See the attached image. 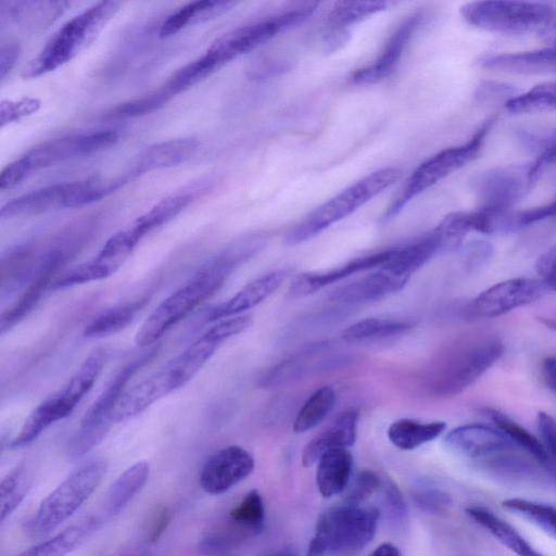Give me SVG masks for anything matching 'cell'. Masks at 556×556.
<instances>
[{
    "mask_svg": "<svg viewBox=\"0 0 556 556\" xmlns=\"http://www.w3.org/2000/svg\"><path fill=\"white\" fill-rule=\"evenodd\" d=\"M503 351V341L495 333L477 331L460 337L434 361L428 378L430 393L438 397L458 395L485 374Z\"/></svg>",
    "mask_w": 556,
    "mask_h": 556,
    "instance_id": "cell-1",
    "label": "cell"
},
{
    "mask_svg": "<svg viewBox=\"0 0 556 556\" xmlns=\"http://www.w3.org/2000/svg\"><path fill=\"white\" fill-rule=\"evenodd\" d=\"M232 271L215 256L211 257L151 312L136 333V344L146 348L157 342L200 303L215 294Z\"/></svg>",
    "mask_w": 556,
    "mask_h": 556,
    "instance_id": "cell-2",
    "label": "cell"
},
{
    "mask_svg": "<svg viewBox=\"0 0 556 556\" xmlns=\"http://www.w3.org/2000/svg\"><path fill=\"white\" fill-rule=\"evenodd\" d=\"M464 21L475 27L505 35H532L556 42V9L530 1H476L460 8Z\"/></svg>",
    "mask_w": 556,
    "mask_h": 556,
    "instance_id": "cell-3",
    "label": "cell"
},
{
    "mask_svg": "<svg viewBox=\"0 0 556 556\" xmlns=\"http://www.w3.org/2000/svg\"><path fill=\"white\" fill-rule=\"evenodd\" d=\"M379 510L372 506L342 504L325 510L317 519L306 556L355 554L375 536Z\"/></svg>",
    "mask_w": 556,
    "mask_h": 556,
    "instance_id": "cell-4",
    "label": "cell"
},
{
    "mask_svg": "<svg viewBox=\"0 0 556 556\" xmlns=\"http://www.w3.org/2000/svg\"><path fill=\"white\" fill-rule=\"evenodd\" d=\"M105 359L104 349H96L90 353L60 389L48 395L29 413L20 432L12 440L11 447L21 448L30 444L51 425L70 416L91 390Z\"/></svg>",
    "mask_w": 556,
    "mask_h": 556,
    "instance_id": "cell-5",
    "label": "cell"
},
{
    "mask_svg": "<svg viewBox=\"0 0 556 556\" xmlns=\"http://www.w3.org/2000/svg\"><path fill=\"white\" fill-rule=\"evenodd\" d=\"M119 8L121 2L101 1L71 18L29 62L23 76L38 77L72 60L97 38Z\"/></svg>",
    "mask_w": 556,
    "mask_h": 556,
    "instance_id": "cell-6",
    "label": "cell"
},
{
    "mask_svg": "<svg viewBox=\"0 0 556 556\" xmlns=\"http://www.w3.org/2000/svg\"><path fill=\"white\" fill-rule=\"evenodd\" d=\"M400 176L401 172L395 167L381 168L365 176L316 207L298 223L287 233V243L298 244L312 239L381 193Z\"/></svg>",
    "mask_w": 556,
    "mask_h": 556,
    "instance_id": "cell-7",
    "label": "cell"
},
{
    "mask_svg": "<svg viewBox=\"0 0 556 556\" xmlns=\"http://www.w3.org/2000/svg\"><path fill=\"white\" fill-rule=\"evenodd\" d=\"M106 471L108 463L101 458L74 470L41 501L28 523L31 534L46 535L67 520L91 496Z\"/></svg>",
    "mask_w": 556,
    "mask_h": 556,
    "instance_id": "cell-8",
    "label": "cell"
},
{
    "mask_svg": "<svg viewBox=\"0 0 556 556\" xmlns=\"http://www.w3.org/2000/svg\"><path fill=\"white\" fill-rule=\"evenodd\" d=\"M122 180L97 177L50 185L20 195L0 210L1 218L28 217L50 211L79 207L98 201L118 188Z\"/></svg>",
    "mask_w": 556,
    "mask_h": 556,
    "instance_id": "cell-9",
    "label": "cell"
},
{
    "mask_svg": "<svg viewBox=\"0 0 556 556\" xmlns=\"http://www.w3.org/2000/svg\"><path fill=\"white\" fill-rule=\"evenodd\" d=\"M494 122V117L488 118L468 141L442 150L420 164L407 180L401 194L388 207L383 219L393 218L415 197L475 160Z\"/></svg>",
    "mask_w": 556,
    "mask_h": 556,
    "instance_id": "cell-10",
    "label": "cell"
},
{
    "mask_svg": "<svg viewBox=\"0 0 556 556\" xmlns=\"http://www.w3.org/2000/svg\"><path fill=\"white\" fill-rule=\"evenodd\" d=\"M318 2H304L263 21L232 29L218 37L206 50L222 67L232 59L266 42L278 33L301 24L317 9Z\"/></svg>",
    "mask_w": 556,
    "mask_h": 556,
    "instance_id": "cell-11",
    "label": "cell"
},
{
    "mask_svg": "<svg viewBox=\"0 0 556 556\" xmlns=\"http://www.w3.org/2000/svg\"><path fill=\"white\" fill-rule=\"evenodd\" d=\"M193 377L181 359L175 356L162 368L124 392L111 414L112 424L136 417L153 403L186 386Z\"/></svg>",
    "mask_w": 556,
    "mask_h": 556,
    "instance_id": "cell-12",
    "label": "cell"
},
{
    "mask_svg": "<svg viewBox=\"0 0 556 556\" xmlns=\"http://www.w3.org/2000/svg\"><path fill=\"white\" fill-rule=\"evenodd\" d=\"M141 239L130 226L117 231L106 240L92 258L56 276L50 289H64L112 276L125 263Z\"/></svg>",
    "mask_w": 556,
    "mask_h": 556,
    "instance_id": "cell-13",
    "label": "cell"
},
{
    "mask_svg": "<svg viewBox=\"0 0 556 556\" xmlns=\"http://www.w3.org/2000/svg\"><path fill=\"white\" fill-rule=\"evenodd\" d=\"M535 182L530 175V163L486 169L473 180V190L480 207L486 211H509Z\"/></svg>",
    "mask_w": 556,
    "mask_h": 556,
    "instance_id": "cell-14",
    "label": "cell"
},
{
    "mask_svg": "<svg viewBox=\"0 0 556 556\" xmlns=\"http://www.w3.org/2000/svg\"><path fill=\"white\" fill-rule=\"evenodd\" d=\"M546 287L536 279L513 278L497 282L479 293L465 307L468 319H485L504 315L540 299Z\"/></svg>",
    "mask_w": 556,
    "mask_h": 556,
    "instance_id": "cell-15",
    "label": "cell"
},
{
    "mask_svg": "<svg viewBox=\"0 0 556 556\" xmlns=\"http://www.w3.org/2000/svg\"><path fill=\"white\" fill-rule=\"evenodd\" d=\"M117 140L118 134L115 130L72 135L41 142L22 155V159L31 173L59 162L102 151Z\"/></svg>",
    "mask_w": 556,
    "mask_h": 556,
    "instance_id": "cell-16",
    "label": "cell"
},
{
    "mask_svg": "<svg viewBox=\"0 0 556 556\" xmlns=\"http://www.w3.org/2000/svg\"><path fill=\"white\" fill-rule=\"evenodd\" d=\"M70 245L62 243L51 248L40 260L28 285L17 301L0 316V333L3 334L21 323L39 303L46 290L50 289L56 273L72 254Z\"/></svg>",
    "mask_w": 556,
    "mask_h": 556,
    "instance_id": "cell-17",
    "label": "cell"
},
{
    "mask_svg": "<svg viewBox=\"0 0 556 556\" xmlns=\"http://www.w3.org/2000/svg\"><path fill=\"white\" fill-rule=\"evenodd\" d=\"M444 444L456 455L479 463L519 448L502 430L482 424L454 428L445 435Z\"/></svg>",
    "mask_w": 556,
    "mask_h": 556,
    "instance_id": "cell-18",
    "label": "cell"
},
{
    "mask_svg": "<svg viewBox=\"0 0 556 556\" xmlns=\"http://www.w3.org/2000/svg\"><path fill=\"white\" fill-rule=\"evenodd\" d=\"M253 469V456L239 445H229L207 458L201 469L199 482L204 492L217 495L244 480Z\"/></svg>",
    "mask_w": 556,
    "mask_h": 556,
    "instance_id": "cell-19",
    "label": "cell"
},
{
    "mask_svg": "<svg viewBox=\"0 0 556 556\" xmlns=\"http://www.w3.org/2000/svg\"><path fill=\"white\" fill-rule=\"evenodd\" d=\"M422 20L417 11L406 16L389 37L379 58L369 66L358 68L351 75L354 84H374L388 77L399 64L403 51Z\"/></svg>",
    "mask_w": 556,
    "mask_h": 556,
    "instance_id": "cell-20",
    "label": "cell"
},
{
    "mask_svg": "<svg viewBox=\"0 0 556 556\" xmlns=\"http://www.w3.org/2000/svg\"><path fill=\"white\" fill-rule=\"evenodd\" d=\"M156 353L157 349L152 348L143 353L140 357L128 362L121 369H118V371L108 382L97 400L86 410L81 418L80 427H111V414L126 391V384L142 366L149 363L156 355Z\"/></svg>",
    "mask_w": 556,
    "mask_h": 556,
    "instance_id": "cell-21",
    "label": "cell"
},
{
    "mask_svg": "<svg viewBox=\"0 0 556 556\" xmlns=\"http://www.w3.org/2000/svg\"><path fill=\"white\" fill-rule=\"evenodd\" d=\"M289 274L290 269L281 268L256 278L227 301L212 307L206 314V320L233 317L258 305L279 288Z\"/></svg>",
    "mask_w": 556,
    "mask_h": 556,
    "instance_id": "cell-22",
    "label": "cell"
},
{
    "mask_svg": "<svg viewBox=\"0 0 556 556\" xmlns=\"http://www.w3.org/2000/svg\"><path fill=\"white\" fill-rule=\"evenodd\" d=\"M391 250H386L356 257L326 271L301 274L290 285L289 294L296 299L307 296L357 271L380 267L389 258Z\"/></svg>",
    "mask_w": 556,
    "mask_h": 556,
    "instance_id": "cell-23",
    "label": "cell"
},
{
    "mask_svg": "<svg viewBox=\"0 0 556 556\" xmlns=\"http://www.w3.org/2000/svg\"><path fill=\"white\" fill-rule=\"evenodd\" d=\"M478 64L486 70L509 74H554L556 47L516 53L484 54L478 59Z\"/></svg>",
    "mask_w": 556,
    "mask_h": 556,
    "instance_id": "cell-24",
    "label": "cell"
},
{
    "mask_svg": "<svg viewBox=\"0 0 556 556\" xmlns=\"http://www.w3.org/2000/svg\"><path fill=\"white\" fill-rule=\"evenodd\" d=\"M408 279L399 277L382 267L358 280L333 290L330 299L342 303H363L378 300L404 288Z\"/></svg>",
    "mask_w": 556,
    "mask_h": 556,
    "instance_id": "cell-25",
    "label": "cell"
},
{
    "mask_svg": "<svg viewBox=\"0 0 556 556\" xmlns=\"http://www.w3.org/2000/svg\"><path fill=\"white\" fill-rule=\"evenodd\" d=\"M358 414L354 409L343 412L328 428L312 439L302 453V464L311 467L327 452L348 448L356 441Z\"/></svg>",
    "mask_w": 556,
    "mask_h": 556,
    "instance_id": "cell-26",
    "label": "cell"
},
{
    "mask_svg": "<svg viewBox=\"0 0 556 556\" xmlns=\"http://www.w3.org/2000/svg\"><path fill=\"white\" fill-rule=\"evenodd\" d=\"M440 250H444L443 240L438 229L434 228L415 243L401 249H392L389 258L380 267L399 277L409 279Z\"/></svg>",
    "mask_w": 556,
    "mask_h": 556,
    "instance_id": "cell-27",
    "label": "cell"
},
{
    "mask_svg": "<svg viewBox=\"0 0 556 556\" xmlns=\"http://www.w3.org/2000/svg\"><path fill=\"white\" fill-rule=\"evenodd\" d=\"M352 466L353 457L348 448L331 450L318 459L316 484L323 497H332L348 488Z\"/></svg>",
    "mask_w": 556,
    "mask_h": 556,
    "instance_id": "cell-28",
    "label": "cell"
},
{
    "mask_svg": "<svg viewBox=\"0 0 556 556\" xmlns=\"http://www.w3.org/2000/svg\"><path fill=\"white\" fill-rule=\"evenodd\" d=\"M149 473V464L140 460L125 469L111 483L103 502V513L108 518L114 517L125 509L143 488Z\"/></svg>",
    "mask_w": 556,
    "mask_h": 556,
    "instance_id": "cell-29",
    "label": "cell"
},
{
    "mask_svg": "<svg viewBox=\"0 0 556 556\" xmlns=\"http://www.w3.org/2000/svg\"><path fill=\"white\" fill-rule=\"evenodd\" d=\"M194 138H177L154 143L140 154L136 172L144 173L177 166L189 160L198 150Z\"/></svg>",
    "mask_w": 556,
    "mask_h": 556,
    "instance_id": "cell-30",
    "label": "cell"
},
{
    "mask_svg": "<svg viewBox=\"0 0 556 556\" xmlns=\"http://www.w3.org/2000/svg\"><path fill=\"white\" fill-rule=\"evenodd\" d=\"M466 514L501 544L518 556H543L513 526L482 506H469Z\"/></svg>",
    "mask_w": 556,
    "mask_h": 556,
    "instance_id": "cell-31",
    "label": "cell"
},
{
    "mask_svg": "<svg viewBox=\"0 0 556 556\" xmlns=\"http://www.w3.org/2000/svg\"><path fill=\"white\" fill-rule=\"evenodd\" d=\"M100 525L101 520L98 517H88L23 551L17 556H66L89 538Z\"/></svg>",
    "mask_w": 556,
    "mask_h": 556,
    "instance_id": "cell-32",
    "label": "cell"
},
{
    "mask_svg": "<svg viewBox=\"0 0 556 556\" xmlns=\"http://www.w3.org/2000/svg\"><path fill=\"white\" fill-rule=\"evenodd\" d=\"M445 422H422L410 418L394 420L388 428L390 442L400 450L410 451L438 438L445 429Z\"/></svg>",
    "mask_w": 556,
    "mask_h": 556,
    "instance_id": "cell-33",
    "label": "cell"
},
{
    "mask_svg": "<svg viewBox=\"0 0 556 556\" xmlns=\"http://www.w3.org/2000/svg\"><path fill=\"white\" fill-rule=\"evenodd\" d=\"M148 301L147 296L139 298L104 311L86 325L83 334L86 338H101L118 332L135 319Z\"/></svg>",
    "mask_w": 556,
    "mask_h": 556,
    "instance_id": "cell-34",
    "label": "cell"
},
{
    "mask_svg": "<svg viewBox=\"0 0 556 556\" xmlns=\"http://www.w3.org/2000/svg\"><path fill=\"white\" fill-rule=\"evenodd\" d=\"M193 191L177 192L165 197L148 212L132 222L130 227L143 238L153 229L166 224L177 216L193 200Z\"/></svg>",
    "mask_w": 556,
    "mask_h": 556,
    "instance_id": "cell-35",
    "label": "cell"
},
{
    "mask_svg": "<svg viewBox=\"0 0 556 556\" xmlns=\"http://www.w3.org/2000/svg\"><path fill=\"white\" fill-rule=\"evenodd\" d=\"M496 427L502 430L519 448L531 455L538 463L546 465L551 458L542 442L517 424L506 414L490 407L482 408Z\"/></svg>",
    "mask_w": 556,
    "mask_h": 556,
    "instance_id": "cell-36",
    "label": "cell"
},
{
    "mask_svg": "<svg viewBox=\"0 0 556 556\" xmlns=\"http://www.w3.org/2000/svg\"><path fill=\"white\" fill-rule=\"evenodd\" d=\"M523 144L535 152L530 163V175L534 182L546 172L556 167V127L542 131H521Z\"/></svg>",
    "mask_w": 556,
    "mask_h": 556,
    "instance_id": "cell-37",
    "label": "cell"
},
{
    "mask_svg": "<svg viewBox=\"0 0 556 556\" xmlns=\"http://www.w3.org/2000/svg\"><path fill=\"white\" fill-rule=\"evenodd\" d=\"M412 323L389 318H366L344 329L342 337L349 342H364L393 337L406 332Z\"/></svg>",
    "mask_w": 556,
    "mask_h": 556,
    "instance_id": "cell-38",
    "label": "cell"
},
{
    "mask_svg": "<svg viewBox=\"0 0 556 556\" xmlns=\"http://www.w3.org/2000/svg\"><path fill=\"white\" fill-rule=\"evenodd\" d=\"M336 392L331 387L316 390L302 405L293 421L295 433L306 432L318 426L332 410Z\"/></svg>",
    "mask_w": 556,
    "mask_h": 556,
    "instance_id": "cell-39",
    "label": "cell"
},
{
    "mask_svg": "<svg viewBox=\"0 0 556 556\" xmlns=\"http://www.w3.org/2000/svg\"><path fill=\"white\" fill-rule=\"evenodd\" d=\"M506 109L516 114L556 110V80L539 84L519 93L505 103Z\"/></svg>",
    "mask_w": 556,
    "mask_h": 556,
    "instance_id": "cell-40",
    "label": "cell"
},
{
    "mask_svg": "<svg viewBox=\"0 0 556 556\" xmlns=\"http://www.w3.org/2000/svg\"><path fill=\"white\" fill-rule=\"evenodd\" d=\"M219 67L218 63L205 52L175 72L164 87L174 97L199 84Z\"/></svg>",
    "mask_w": 556,
    "mask_h": 556,
    "instance_id": "cell-41",
    "label": "cell"
},
{
    "mask_svg": "<svg viewBox=\"0 0 556 556\" xmlns=\"http://www.w3.org/2000/svg\"><path fill=\"white\" fill-rule=\"evenodd\" d=\"M502 506L556 539V508L554 506L519 497L507 498L502 502Z\"/></svg>",
    "mask_w": 556,
    "mask_h": 556,
    "instance_id": "cell-42",
    "label": "cell"
},
{
    "mask_svg": "<svg viewBox=\"0 0 556 556\" xmlns=\"http://www.w3.org/2000/svg\"><path fill=\"white\" fill-rule=\"evenodd\" d=\"M31 478L23 465L15 467L0 484V519L4 521L22 503L31 486Z\"/></svg>",
    "mask_w": 556,
    "mask_h": 556,
    "instance_id": "cell-43",
    "label": "cell"
},
{
    "mask_svg": "<svg viewBox=\"0 0 556 556\" xmlns=\"http://www.w3.org/2000/svg\"><path fill=\"white\" fill-rule=\"evenodd\" d=\"M388 1H339L328 14V23L333 28L344 29L351 24H355L376 13L388 9Z\"/></svg>",
    "mask_w": 556,
    "mask_h": 556,
    "instance_id": "cell-44",
    "label": "cell"
},
{
    "mask_svg": "<svg viewBox=\"0 0 556 556\" xmlns=\"http://www.w3.org/2000/svg\"><path fill=\"white\" fill-rule=\"evenodd\" d=\"M229 515L241 527L254 532L261 531L265 520V505L260 492L256 489L249 491Z\"/></svg>",
    "mask_w": 556,
    "mask_h": 556,
    "instance_id": "cell-45",
    "label": "cell"
},
{
    "mask_svg": "<svg viewBox=\"0 0 556 556\" xmlns=\"http://www.w3.org/2000/svg\"><path fill=\"white\" fill-rule=\"evenodd\" d=\"M170 98L172 94L163 86L157 91L115 106L106 116L110 118H127L146 115L162 108Z\"/></svg>",
    "mask_w": 556,
    "mask_h": 556,
    "instance_id": "cell-46",
    "label": "cell"
},
{
    "mask_svg": "<svg viewBox=\"0 0 556 556\" xmlns=\"http://www.w3.org/2000/svg\"><path fill=\"white\" fill-rule=\"evenodd\" d=\"M412 498L419 509L429 514H443L452 505V498L446 492L428 483L415 485Z\"/></svg>",
    "mask_w": 556,
    "mask_h": 556,
    "instance_id": "cell-47",
    "label": "cell"
},
{
    "mask_svg": "<svg viewBox=\"0 0 556 556\" xmlns=\"http://www.w3.org/2000/svg\"><path fill=\"white\" fill-rule=\"evenodd\" d=\"M382 480L371 470H362L354 478L345 494L344 502L352 505H361L375 492L381 489Z\"/></svg>",
    "mask_w": 556,
    "mask_h": 556,
    "instance_id": "cell-48",
    "label": "cell"
},
{
    "mask_svg": "<svg viewBox=\"0 0 556 556\" xmlns=\"http://www.w3.org/2000/svg\"><path fill=\"white\" fill-rule=\"evenodd\" d=\"M382 505L390 521L394 525H402L407 518V506L401 490L394 481L389 478L382 480Z\"/></svg>",
    "mask_w": 556,
    "mask_h": 556,
    "instance_id": "cell-49",
    "label": "cell"
},
{
    "mask_svg": "<svg viewBox=\"0 0 556 556\" xmlns=\"http://www.w3.org/2000/svg\"><path fill=\"white\" fill-rule=\"evenodd\" d=\"M39 108L40 101L35 98H22L15 101L3 100L0 104L1 127L36 113Z\"/></svg>",
    "mask_w": 556,
    "mask_h": 556,
    "instance_id": "cell-50",
    "label": "cell"
},
{
    "mask_svg": "<svg viewBox=\"0 0 556 556\" xmlns=\"http://www.w3.org/2000/svg\"><path fill=\"white\" fill-rule=\"evenodd\" d=\"M195 10L197 1H192L169 15L160 27V37L173 36L187 25H192Z\"/></svg>",
    "mask_w": 556,
    "mask_h": 556,
    "instance_id": "cell-51",
    "label": "cell"
},
{
    "mask_svg": "<svg viewBox=\"0 0 556 556\" xmlns=\"http://www.w3.org/2000/svg\"><path fill=\"white\" fill-rule=\"evenodd\" d=\"M519 94V90L508 84L486 80L479 85L476 97L479 101L505 100V103Z\"/></svg>",
    "mask_w": 556,
    "mask_h": 556,
    "instance_id": "cell-52",
    "label": "cell"
},
{
    "mask_svg": "<svg viewBox=\"0 0 556 556\" xmlns=\"http://www.w3.org/2000/svg\"><path fill=\"white\" fill-rule=\"evenodd\" d=\"M535 270L546 289L556 291V244L539 256Z\"/></svg>",
    "mask_w": 556,
    "mask_h": 556,
    "instance_id": "cell-53",
    "label": "cell"
},
{
    "mask_svg": "<svg viewBox=\"0 0 556 556\" xmlns=\"http://www.w3.org/2000/svg\"><path fill=\"white\" fill-rule=\"evenodd\" d=\"M556 216V195L547 204L538 207L515 212V223L517 230L530 226L534 223Z\"/></svg>",
    "mask_w": 556,
    "mask_h": 556,
    "instance_id": "cell-54",
    "label": "cell"
},
{
    "mask_svg": "<svg viewBox=\"0 0 556 556\" xmlns=\"http://www.w3.org/2000/svg\"><path fill=\"white\" fill-rule=\"evenodd\" d=\"M536 426L549 458L556 462V420L547 413L540 412L536 416Z\"/></svg>",
    "mask_w": 556,
    "mask_h": 556,
    "instance_id": "cell-55",
    "label": "cell"
},
{
    "mask_svg": "<svg viewBox=\"0 0 556 556\" xmlns=\"http://www.w3.org/2000/svg\"><path fill=\"white\" fill-rule=\"evenodd\" d=\"M30 174L22 156L7 165L0 175V190L14 188Z\"/></svg>",
    "mask_w": 556,
    "mask_h": 556,
    "instance_id": "cell-56",
    "label": "cell"
},
{
    "mask_svg": "<svg viewBox=\"0 0 556 556\" xmlns=\"http://www.w3.org/2000/svg\"><path fill=\"white\" fill-rule=\"evenodd\" d=\"M21 48L17 42L9 41L3 43L0 49V77L3 81L11 73L18 60Z\"/></svg>",
    "mask_w": 556,
    "mask_h": 556,
    "instance_id": "cell-57",
    "label": "cell"
},
{
    "mask_svg": "<svg viewBox=\"0 0 556 556\" xmlns=\"http://www.w3.org/2000/svg\"><path fill=\"white\" fill-rule=\"evenodd\" d=\"M492 253V247L486 241H475L467 249V258L470 266L483 264Z\"/></svg>",
    "mask_w": 556,
    "mask_h": 556,
    "instance_id": "cell-58",
    "label": "cell"
},
{
    "mask_svg": "<svg viewBox=\"0 0 556 556\" xmlns=\"http://www.w3.org/2000/svg\"><path fill=\"white\" fill-rule=\"evenodd\" d=\"M541 375L545 386L556 393V357H547L543 361Z\"/></svg>",
    "mask_w": 556,
    "mask_h": 556,
    "instance_id": "cell-59",
    "label": "cell"
},
{
    "mask_svg": "<svg viewBox=\"0 0 556 556\" xmlns=\"http://www.w3.org/2000/svg\"><path fill=\"white\" fill-rule=\"evenodd\" d=\"M169 520H170L169 511H167V509H164L163 511H161L154 527L151 530V535H150L151 541H155L160 538V535L166 529Z\"/></svg>",
    "mask_w": 556,
    "mask_h": 556,
    "instance_id": "cell-60",
    "label": "cell"
},
{
    "mask_svg": "<svg viewBox=\"0 0 556 556\" xmlns=\"http://www.w3.org/2000/svg\"><path fill=\"white\" fill-rule=\"evenodd\" d=\"M369 556H401V553L397 546L386 542L376 547Z\"/></svg>",
    "mask_w": 556,
    "mask_h": 556,
    "instance_id": "cell-61",
    "label": "cell"
},
{
    "mask_svg": "<svg viewBox=\"0 0 556 556\" xmlns=\"http://www.w3.org/2000/svg\"><path fill=\"white\" fill-rule=\"evenodd\" d=\"M262 556H298L291 548H281L263 554Z\"/></svg>",
    "mask_w": 556,
    "mask_h": 556,
    "instance_id": "cell-62",
    "label": "cell"
},
{
    "mask_svg": "<svg viewBox=\"0 0 556 556\" xmlns=\"http://www.w3.org/2000/svg\"><path fill=\"white\" fill-rule=\"evenodd\" d=\"M540 321L547 328L556 330V318L555 317H541Z\"/></svg>",
    "mask_w": 556,
    "mask_h": 556,
    "instance_id": "cell-63",
    "label": "cell"
},
{
    "mask_svg": "<svg viewBox=\"0 0 556 556\" xmlns=\"http://www.w3.org/2000/svg\"><path fill=\"white\" fill-rule=\"evenodd\" d=\"M124 556H149V554H147V553H137V554L124 555Z\"/></svg>",
    "mask_w": 556,
    "mask_h": 556,
    "instance_id": "cell-64",
    "label": "cell"
}]
</instances>
